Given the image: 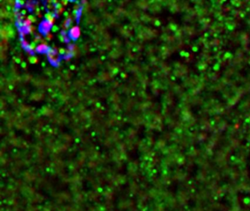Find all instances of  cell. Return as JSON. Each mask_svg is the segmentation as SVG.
Segmentation results:
<instances>
[{
  "instance_id": "cell-1",
  "label": "cell",
  "mask_w": 250,
  "mask_h": 211,
  "mask_svg": "<svg viewBox=\"0 0 250 211\" xmlns=\"http://www.w3.org/2000/svg\"><path fill=\"white\" fill-rule=\"evenodd\" d=\"M81 35V30L80 28L77 27V26H75V27H73L71 29H70L69 32V35L70 37L72 38V39H77L80 37Z\"/></svg>"
},
{
  "instance_id": "cell-2",
  "label": "cell",
  "mask_w": 250,
  "mask_h": 211,
  "mask_svg": "<svg viewBox=\"0 0 250 211\" xmlns=\"http://www.w3.org/2000/svg\"><path fill=\"white\" fill-rule=\"evenodd\" d=\"M51 27L52 24L50 23L49 21H46V20L42 22L41 24H40V30H41L42 33L46 34V35L49 33V31L51 29Z\"/></svg>"
},
{
  "instance_id": "cell-3",
  "label": "cell",
  "mask_w": 250,
  "mask_h": 211,
  "mask_svg": "<svg viewBox=\"0 0 250 211\" xmlns=\"http://www.w3.org/2000/svg\"><path fill=\"white\" fill-rule=\"evenodd\" d=\"M49 47H48L47 44L45 42L42 43L41 44H39L36 48V51L38 53H45V52H48L49 50Z\"/></svg>"
},
{
  "instance_id": "cell-4",
  "label": "cell",
  "mask_w": 250,
  "mask_h": 211,
  "mask_svg": "<svg viewBox=\"0 0 250 211\" xmlns=\"http://www.w3.org/2000/svg\"><path fill=\"white\" fill-rule=\"evenodd\" d=\"M45 17H46V21H49L50 23L52 24H53L54 23V21H55V19H54V16L53 15H52L51 13H46V15H45Z\"/></svg>"
},
{
  "instance_id": "cell-5",
  "label": "cell",
  "mask_w": 250,
  "mask_h": 211,
  "mask_svg": "<svg viewBox=\"0 0 250 211\" xmlns=\"http://www.w3.org/2000/svg\"><path fill=\"white\" fill-rule=\"evenodd\" d=\"M32 21H30L29 19H25L24 20V21H23V24H22V28H24V27H29V26H32Z\"/></svg>"
},
{
  "instance_id": "cell-6",
  "label": "cell",
  "mask_w": 250,
  "mask_h": 211,
  "mask_svg": "<svg viewBox=\"0 0 250 211\" xmlns=\"http://www.w3.org/2000/svg\"><path fill=\"white\" fill-rule=\"evenodd\" d=\"M29 61L30 62H31V63H32V64H35V63H38V59L37 57H30L29 59Z\"/></svg>"
},
{
  "instance_id": "cell-7",
  "label": "cell",
  "mask_w": 250,
  "mask_h": 211,
  "mask_svg": "<svg viewBox=\"0 0 250 211\" xmlns=\"http://www.w3.org/2000/svg\"><path fill=\"white\" fill-rule=\"evenodd\" d=\"M35 48H37V46L35 45V43L34 42V43H32L31 44H29V51H33L34 49H35Z\"/></svg>"
},
{
  "instance_id": "cell-8",
  "label": "cell",
  "mask_w": 250,
  "mask_h": 211,
  "mask_svg": "<svg viewBox=\"0 0 250 211\" xmlns=\"http://www.w3.org/2000/svg\"><path fill=\"white\" fill-rule=\"evenodd\" d=\"M70 23H71V20H70V19H67L65 20V28H68V27H69L70 26Z\"/></svg>"
},
{
  "instance_id": "cell-9",
  "label": "cell",
  "mask_w": 250,
  "mask_h": 211,
  "mask_svg": "<svg viewBox=\"0 0 250 211\" xmlns=\"http://www.w3.org/2000/svg\"><path fill=\"white\" fill-rule=\"evenodd\" d=\"M22 46H23L25 49H29V44L28 43V42L27 41H22Z\"/></svg>"
},
{
  "instance_id": "cell-10",
  "label": "cell",
  "mask_w": 250,
  "mask_h": 211,
  "mask_svg": "<svg viewBox=\"0 0 250 211\" xmlns=\"http://www.w3.org/2000/svg\"><path fill=\"white\" fill-rule=\"evenodd\" d=\"M27 19H29L30 21H31L32 22H35V21H36L35 18H34V16H32V15H29V16H28Z\"/></svg>"
},
{
  "instance_id": "cell-11",
  "label": "cell",
  "mask_w": 250,
  "mask_h": 211,
  "mask_svg": "<svg viewBox=\"0 0 250 211\" xmlns=\"http://www.w3.org/2000/svg\"><path fill=\"white\" fill-rule=\"evenodd\" d=\"M46 39H47V40H51L52 38V35H51V34L48 33V34H47V35H46Z\"/></svg>"
},
{
  "instance_id": "cell-12",
  "label": "cell",
  "mask_w": 250,
  "mask_h": 211,
  "mask_svg": "<svg viewBox=\"0 0 250 211\" xmlns=\"http://www.w3.org/2000/svg\"><path fill=\"white\" fill-rule=\"evenodd\" d=\"M59 52L61 54H65V49H60L59 50Z\"/></svg>"
},
{
  "instance_id": "cell-13",
  "label": "cell",
  "mask_w": 250,
  "mask_h": 211,
  "mask_svg": "<svg viewBox=\"0 0 250 211\" xmlns=\"http://www.w3.org/2000/svg\"><path fill=\"white\" fill-rule=\"evenodd\" d=\"M56 29H57V27H55V26H54V27H53V29H52V30H54V31L55 32V31H56Z\"/></svg>"
},
{
  "instance_id": "cell-14",
  "label": "cell",
  "mask_w": 250,
  "mask_h": 211,
  "mask_svg": "<svg viewBox=\"0 0 250 211\" xmlns=\"http://www.w3.org/2000/svg\"><path fill=\"white\" fill-rule=\"evenodd\" d=\"M25 13H26V11H21V14H23V15H24Z\"/></svg>"
},
{
  "instance_id": "cell-15",
  "label": "cell",
  "mask_w": 250,
  "mask_h": 211,
  "mask_svg": "<svg viewBox=\"0 0 250 211\" xmlns=\"http://www.w3.org/2000/svg\"><path fill=\"white\" fill-rule=\"evenodd\" d=\"M67 3H68V2H62V4H64L65 5H67Z\"/></svg>"
},
{
  "instance_id": "cell-16",
  "label": "cell",
  "mask_w": 250,
  "mask_h": 211,
  "mask_svg": "<svg viewBox=\"0 0 250 211\" xmlns=\"http://www.w3.org/2000/svg\"><path fill=\"white\" fill-rule=\"evenodd\" d=\"M25 65H26L25 63H23V64H22V67H25V66H26Z\"/></svg>"
}]
</instances>
